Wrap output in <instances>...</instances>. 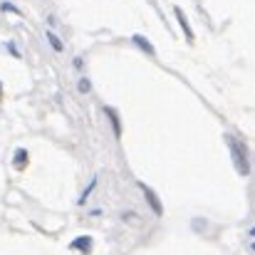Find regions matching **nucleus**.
Instances as JSON below:
<instances>
[{
  "label": "nucleus",
  "instance_id": "f03ea898",
  "mask_svg": "<svg viewBox=\"0 0 255 255\" xmlns=\"http://www.w3.org/2000/svg\"><path fill=\"white\" fill-rule=\"evenodd\" d=\"M141 191H144V196H146V201H149L151 211H154L156 216H161V213H164V208H161V203H159V196H156L149 186H144V183H141Z\"/></svg>",
  "mask_w": 255,
  "mask_h": 255
},
{
  "label": "nucleus",
  "instance_id": "0eeeda50",
  "mask_svg": "<svg viewBox=\"0 0 255 255\" xmlns=\"http://www.w3.org/2000/svg\"><path fill=\"white\" fill-rule=\"evenodd\" d=\"M25 159H27V151H25V149H17V151H15V166H22Z\"/></svg>",
  "mask_w": 255,
  "mask_h": 255
},
{
  "label": "nucleus",
  "instance_id": "6e6552de",
  "mask_svg": "<svg viewBox=\"0 0 255 255\" xmlns=\"http://www.w3.org/2000/svg\"><path fill=\"white\" fill-rule=\"evenodd\" d=\"M2 10H5V12H17V7H12L10 2H2Z\"/></svg>",
  "mask_w": 255,
  "mask_h": 255
},
{
  "label": "nucleus",
  "instance_id": "f257e3e1",
  "mask_svg": "<svg viewBox=\"0 0 255 255\" xmlns=\"http://www.w3.org/2000/svg\"><path fill=\"white\" fill-rule=\"evenodd\" d=\"M228 139V149H231V156H233V164L241 176H248L251 173V156H248V146L238 139V136H226Z\"/></svg>",
  "mask_w": 255,
  "mask_h": 255
},
{
  "label": "nucleus",
  "instance_id": "7ed1b4c3",
  "mask_svg": "<svg viewBox=\"0 0 255 255\" xmlns=\"http://www.w3.org/2000/svg\"><path fill=\"white\" fill-rule=\"evenodd\" d=\"M72 251H82V253H89V248H92V238L89 236H80L77 241H72V246H70Z\"/></svg>",
  "mask_w": 255,
  "mask_h": 255
},
{
  "label": "nucleus",
  "instance_id": "423d86ee",
  "mask_svg": "<svg viewBox=\"0 0 255 255\" xmlns=\"http://www.w3.org/2000/svg\"><path fill=\"white\" fill-rule=\"evenodd\" d=\"M134 42H136V45H139L141 50H146L149 55H154V47H151V45H149V42H146V40H144L141 35H136V37H134Z\"/></svg>",
  "mask_w": 255,
  "mask_h": 255
},
{
  "label": "nucleus",
  "instance_id": "20e7f679",
  "mask_svg": "<svg viewBox=\"0 0 255 255\" xmlns=\"http://www.w3.org/2000/svg\"><path fill=\"white\" fill-rule=\"evenodd\" d=\"M104 112H107V117H109V122H112V127H114V136H122V127H119V117H117V112H114L112 107H107Z\"/></svg>",
  "mask_w": 255,
  "mask_h": 255
},
{
  "label": "nucleus",
  "instance_id": "9d476101",
  "mask_svg": "<svg viewBox=\"0 0 255 255\" xmlns=\"http://www.w3.org/2000/svg\"><path fill=\"white\" fill-rule=\"evenodd\" d=\"M251 236H255V228H253V231H251Z\"/></svg>",
  "mask_w": 255,
  "mask_h": 255
},
{
  "label": "nucleus",
  "instance_id": "1a4fd4ad",
  "mask_svg": "<svg viewBox=\"0 0 255 255\" xmlns=\"http://www.w3.org/2000/svg\"><path fill=\"white\" fill-rule=\"evenodd\" d=\"M80 92H89V82H87V80L80 82Z\"/></svg>",
  "mask_w": 255,
  "mask_h": 255
},
{
  "label": "nucleus",
  "instance_id": "9b49d317",
  "mask_svg": "<svg viewBox=\"0 0 255 255\" xmlns=\"http://www.w3.org/2000/svg\"><path fill=\"white\" fill-rule=\"evenodd\" d=\"M253 251H255V243H253Z\"/></svg>",
  "mask_w": 255,
  "mask_h": 255
},
{
  "label": "nucleus",
  "instance_id": "39448f33",
  "mask_svg": "<svg viewBox=\"0 0 255 255\" xmlns=\"http://www.w3.org/2000/svg\"><path fill=\"white\" fill-rule=\"evenodd\" d=\"M47 40H50V45H52V47H55L57 52H62V50H65V45L60 42V37H57L55 32H47Z\"/></svg>",
  "mask_w": 255,
  "mask_h": 255
}]
</instances>
